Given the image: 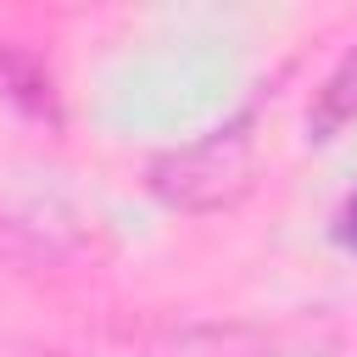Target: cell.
<instances>
[{"label":"cell","instance_id":"6da1fadb","mask_svg":"<svg viewBox=\"0 0 357 357\" xmlns=\"http://www.w3.org/2000/svg\"><path fill=\"white\" fill-rule=\"evenodd\" d=\"M346 117H357V50H351V56H346V67L324 84L318 128H335V123H346Z\"/></svg>","mask_w":357,"mask_h":357},{"label":"cell","instance_id":"7a4b0ae2","mask_svg":"<svg viewBox=\"0 0 357 357\" xmlns=\"http://www.w3.org/2000/svg\"><path fill=\"white\" fill-rule=\"evenodd\" d=\"M340 240L357 251V195H351V201H346V212H340Z\"/></svg>","mask_w":357,"mask_h":357}]
</instances>
